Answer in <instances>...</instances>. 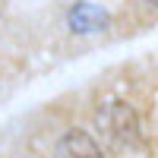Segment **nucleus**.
Masks as SVG:
<instances>
[{"label": "nucleus", "instance_id": "nucleus-1", "mask_svg": "<svg viewBox=\"0 0 158 158\" xmlns=\"http://www.w3.org/2000/svg\"><path fill=\"white\" fill-rule=\"evenodd\" d=\"M98 136L114 149H130L139 142V117L127 101H108L95 111Z\"/></svg>", "mask_w": 158, "mask_h": 158}, {"label": "nucleus", "instance_id": "nucleus-2", "mask_svg": "<svg viewBox=\"0 0 158 158\" xmlns=\"http://www.w3.org/2000/svg\"><path fill=\"white\" fill-rule=\"evenodd\" d=\"M67 29L73 35H98L104 29H111V13L92 3V0H79L67 10Z\"/></svg>", "mask_w": 158, "mask_h": 158}, {"label": "nucleus", "instance_id": "nucleus-3", "mask_svg": "<svg viewBox=\"0 0 158 158\" xmlns=\"http://www.w3.org/2000/svg\"><path fill=\"white\" fill-rule=\"evenodd\" d=\"M54 158H104V152L98 149V142L92 139L85 130H67L57 146H54Z\"/></svg>", "mask_w": 158, "mask_h": 158}, {"label": "nucleus", "instance_id": "nucleus-4", "mask_svg": "<svg viewBox=\"0 0 158 158\" xmlns=\"http://www.w3.org/2000/svg\"><path fill=\"white\" fill-rule=\"evenodd\" d=\"M146 3H155V6H158V0H146Z\"/></svg>", "mask_w": 158, "mask_h": 158}]
</instances>
